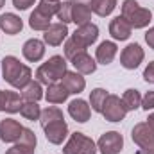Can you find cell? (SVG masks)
<instances>
[{
    "label": "cell",
    "instance_id": "cell-1",
    "mask_svg": "<svg viewBox=\"0 0 154 154\" xmlns=\"http://www.w3.org/2000/svg\"><path fill=\"white\" fill-rule=\"evenodd\" d=\"M39 124L45 131V138L54 145H61L63 140L68 136V125L65 122L63 111L56 106H48L41 111Z\"/></svg>",
    "mask_w": 154,
    "mask_h": 154
},
{
    "label": "cell",
    "instance_id": "cell-2",
    "mask_svg": "<svg viewBox=\"0 0 154 154\" xmlns=\"http://www.w3.org/2000/svg\"><path fill=\"white\" fill-rule=\"evenodd\" d=\"M2 75L5 79V82H9L13 88L23 90L32 81V70L27 65L20 63L18 57L5 56L2 59Z\"/></svg>",
    "mask_w": 154,
    "mask_h": 154
},
{
    "label": "cell",
    "instance_id": "cell-3",
    "mask_svg": "<svg viewBox=\"0 0 154 154\" xmlns=\"http://www.w3.org/2000/svg\"><path fill=\"white\" fill-rule=\"evenodd\" d=\"M66 59L63 56H52L47 63H43L36 70V79L41 84H54L57 81H61L66 74Z\"/></svg>",
    "mask_w": 154,
    "mask_h": 154
},
{
    "label": "cell",
    "instance_id": "cell-4",
    "mask_svg": "<svg viewBox=\"0 0 154 154\" xmlns=\"http://www.w3.org/2000/svg\"><path fill=\"white\" fill-rule=\"evenodd\" d=\"M122 18L133 29H143L151 23L152 13H151V9L142 7L136 0H124L122 2Z\"/></svg>",
    "mask_w": 154,
    "mask_h": 154
},
{
    "label": "cell",
    "instance_id": "cell-5",
    "mask_svg": "<svg viewBox=\"0 0 154 154\" xmlns=\"http://www.w3.org/2000/svg\"><path fill=\"white\" fill-rule=\"evenodd\" d=\"M65 154H97V143L82 133H72L63 147Z\"/></svg>",
    "mask_w": 154,
    "mask_h": 154
},
{
    "label": "cell",
    "instance_id": "cell-6",
    "mask_svg": "<svg viewBox=\"0 0 154 154\" xmlns=\"http://www.w3.org/2000/svg\"><path fill=\"white\" fill-rule=\"evenodd\" d=\"M131 138L145 154H154V129H151L147 122L136 124L133 127Z\"/></svg>",
    "mask_w": 154,
    "mask_h": 154
},
{
    "label": "cell",
    "instance_id": "cell-7",
    "mask_svg": "<svg viewBox=\"0 0 154 154\" xmlns=\"http://www.w3.org/2000/svg\"><path fill=\"white\" fill-rule=\"evenodd\" d=\"M108 122H120L127 115V108L124 106V100L118 95H108L100 111Z\"/></svg>",
    "mask_w": 154,
    "mask_h": 154
},
{
    "label": "cell",
    "instance_id": "cell-8",
    "mask_svg": "<svg viewBox=\"0 0 154 154\" xmlns=\"http://www.w3.org/2000/svg\"><path fill=\"white\" fill-rule=\"evenodd\" d=\"M97 149L100 151V154H120V151L124 149V138L118 131H108L99 138Z\"/></svg>",
    "mask_w": 154,
    "mask_h": 154
},
{
    "label": "cell",
    "instance_id": "cell-9",
    "mask_svg": "<svg viewBox=\"0 0 154 154\" xmlns=\"http://www.w3.org/2000/svg\"><path fill=\"white\" fill-rule=\"evenodd\" d=\"M145 54H143V48L138 45V43H129L122 54H120V65L125 68V70H134L140 66V63L143 61Z\"/></svg>",
    "mask_w": 154,
    "mask_h": 154
},
{
    "label": "cell",
    "instance_id": "cell-10",
    "mask_svg": "<svg viewBox=\"0 0 154 154\" xmlns=\"http://www.w3.org/2000/svg\"><path fill=\"white\" fill-rule=\"evenodd\" d=\"M36 142H38V140H36L34 131H31V129H25V127H23V133H22L20 140H18L11 149H7L5 154H34Z\"/></svg>",
    "mask_w": 154,
    "mask_h": 154
},
{
    "label": "cell",
    "instance_id": "cell-11",
    "mask_svg": "<svg viewBox=\"0 0 154 154\" xmlns=\"http://www.w3.org/2000/svg\"><path fill=\"white\" fill-rule=\"evenodd\" d=\"M23 133V127L20 125V122L13 120V118H5L0 122V140L5 143H14L20 140Z\"/></svg>",
    "mask_w": 154,
    "mask_h": 154
},
{
    "label": "cell",
    "instance_id": "cell-12",
    "mask_svg": "<svg viewBox=\"0 0 154 154\" xmlns=\"http://www.w3.org/2000/svg\"><path fill=\"white\" fill-rule=\"evenodd\" d=\"M66 38H68V27L65 23H61V22L59 23H52L43 34L45 43L50 45V47H59Z\"/></svg>",
    "mask_w": 154,
    "mask_h": 154
},
{
    "label": "cell",
    "instance_id": "cell-13",
    "mask_svg": "<svg viewBox=\"0 0 154 154\" xmlns=\"http://www.w3.org/2000/svg\"><path fill=\"white\" fill-rule=\"evenodd\" d=\"M22 52H23V57H25L27 61L38 63V61H41V57L45 56V43H43L41 39L31 38L23 43Z\"/></svg>",
    "mask_w": 154,
    "mask_h": 154
},
{
    "label": "cell",
    "instance_id": "cell-14",
    "mask_svg": "<svg viewBox=\"0 0 154 154\" xmlns=\"http://www.w3.org/2000/svg\"><path fill=\"white\" fill-rule=\"evenodd\" d=\"M72 38H75L77 41H81L84 47H90V45H93L97 38H99V27L95 25V23H84V25H81V27H77L75 32L72 34Z\"/></svg>",
    "mask_w": 154,
    "mask_h": 154
},
{
    "label": "cell",
    "instance_id": "cell-15",
    "mask_svg": "<svg viewBox=\"0 0 154 154\" xmlns=\"http://www.w3.org/2000/svg\"><path fill=\"white\" fill-rule=\"evenodd\" d=\"M68 113H70V116H72L75 122L84 124V122L90 120L91 108L88 106L86 100H82V99H75V100H72V102L68 104Z\"/></svg>",
    "mask_w": 154,
    "mask_h": 154
},
{
    "label": "cell",
    "instance_id": "cell-16",
    "mask_svg": "<svg viewBox=\"0 0 154 154\" xmlns=\"http://www.w3.org/2000/svg\"><path fill=\"white\" fill-rule=\"evenodd\" d=\"M0 29H2L5 34L14 36V34H18V32L23 29V22H22V18L16 16L14 13H5V14L0 16Z\"/></svg>",
    "mask_w": 154,
    "mask_h": 154
},
{
    "label": "cell",
    "instance_id": "cell-17",
    "mask_svg": "<svg viewBox=\"0 0 154 154\" xmlns=\"http://www.w3.org/2000/svg\"><path fill=\"white\" fill-rule=\"evenodd\" d=\"M72 65H74L75 72H79L81 75H88V74H93L97 70V63H95V59H91V56L88 52L77 54L72 59Z\"/></svg>",
    "mask_w": 154,
    "mask_h": 154
},
{
    "label": "cell",
    "instance_id": "cell-18",
    "mask_svg": "<svg viewBox=\"0 0 154 154\" xmlns=\"http://www.w3.org/2000/svg\"><path fill=\"white\" fill-rule=\"evenodd\" d=\"M116 52H118V47H116L115 41H102L97 47L95 57H97V61L100 65H111L116 56Z\"/></svg>",
    "mask_w": 154,
    "mask_h": 154
},
{
    "label": "cell",
    "instance_id": "cell-19",
    "mask_svg": "<svg viewBox=\"0 0 154 154\" xmlns=\"http://www.w3.org/2000/svg\"><path fill=\"white\" fill-rule=\"evenodd\" d=\"M131 31H133V27L122 16L113 18L111 23H109V34H111L113 39H118V41H125V39L131 36Z\"/></svg>",
    "mask_w": 154,
    "mask_h": 154
},
{
    "label": "cell",
    "instance_id": "cell-20",
    "mask_svg": "<svg viewBox=\"0 0 154 154\" xmlns=\"http://www.w3.org/2000/svg\"><path fill=\"white\" fill-rule=\"evenodd\" d=\"M70 91L65 88L63 82H54V84H48L47 86V93H45V99L47 102L50 104H63L66 99H68Z\"/></svg>",
    "mask_w": 154,
    "mask_h": 154
},
{
    "label": "cell",
    "instance_id": "cell-21",
    "mask_svg": "<svg viewBox=\"0 0 154 154\" xmlns=\"http://www.w3.org/2000/svg\"><path fill=\"white\" fill-rule=\"evenodd\" d=\"M72 22L77 23V27L91 22V9L86 4H79L72 0Z\"/></svg>",
    "mask_w": 154,
    "mask_h": 154
},
{
    "label": "cell",
    "instance_id": "cell-22",
    "mask_svg": "<svg viewBox=\"0 0 154 154\" xmlns=\"http://www.w3.org/2000/svg\"><path fill=\"white\" fill-rule=\"evenodd\" d=\"M61 81H63L65 88H66L70 93H75V95L81 93V91L86 88V81H84V77L81 75L79 72H66Z\"/></svg>",
    "mask_w": 154,
    "mask_h": 154
},
{
    "label": "cell",
    "instance_id": "cell-23",
    "mask_svg": "<svg viewBox=\"0 0 154 154\" xmlns=\"http://www.w3.org/2000/svg\"><path fill=\"white\" fill-rule=\"evenodd\" d=\"M50 20H52V16H48V14H45L43 11H39L38 7L31 13V16H29V25H31V29H34V31H47L52 23H50Z\"/></svg>",
    "mask_w": 154,
    "mask_h": 154
},
{
    "label": "cell",
    "instance_id": "cell-24",
    "mask_svg": "<svg viewBox=\"0 0 154 154\" xmlns=\"http://www.w3.org/2000/svg\"><path fill=\"white\" fill-rule=\"evenodd\" d=\"M116 7V0H91L90 9L91 13H95L97 16H109Z\"/></svg>",
    "mask_w": 154,
    "mask_h": 154
},
{
    "label": "cell",
    "instance_id": "cell-25",
    "mask_svg": "<svg viewBox=\"0 0 154 154\" xmlns=\"http://www.w3.org/2000/svg\"><path fill=\"white\" fill-rule=\"evenodd\" d=\"M41 97H43V90H41V82L38 81H31L22 90V99L27 102H38Z\"/></svg>",
    "mask_w": 154,
    "mask_h": 154
},
{
    "label": "cell",
    "instance_id": "cell-26",
    "mask_svg": "<svg viewBox=\"0 0 154 154\" xmlns=\"http://www.w3.org/2000/svg\"><path fill=\"white\" fill-rule=\"evenodd\" d=\"M122 100H124V106L127 108V111H134V109L142 108V95L138 90H133V88L125 90Z\"/></svg>",
    "mask_w": 154,
    "mask_h": 154
},
{
    "label": "cell",
    "instance_id": "cell-27",
    "mask_svg": "<svg viewBox=\"0 0 154 154\" xmlns=\"http://www.w3.org/2000/svg\"><path fill=\"white\" fill-rule=\"evenodd\" d=\"M109 93L104 90V88H95L91 93H90V108L97 113L102 111V106H104V100Z\"/></svg>",
    "mask_w": 154,
    "mask_h": 154
},
{
    "label": "cell",
    "instance_id": "cell-28",
    "mask_svg": "<svg viewBox=\"0 0 154 154\" xmlns=\"http://www.w3.org/2000/svg\"><path fill=\"white\" fill-rule=\"evenodd\" d=\"M86 48L88 47H84L81 41H77L75 38H70L66 39V43H65V56H66V59H74L77 54H81V52H86Z\"/></svg>",
    "mask_w": 154,
    "mask_h": 154
},
{
    "label": "cell",
    "instance_id": "cell-29",
    "mask_svg": "<svg viewBox=\"0 0 154 154\" xmlns=\"http://www.w3.org/2000/svg\"><path fill=\"white\" fill-rule=\"evenodd\" d=\"M20 113L23 118H27V120H39V116H41V109H39L38 102H23L22 104V108H20Z\"/></svg>",
    "mask_w": 154,
    "mask_h": 154
},
{
    "label": "cell",
    "instance_id": "cell-30",
    "mask_svg": "<svg viewBox=\"0 0 154 154\" xmlns=\"http://www.w3.org/2000/svg\"><path fill=\"white\" fill-rule=\"evenodd\" d=\"M59 20H61V23H70L72 22V0L70 2H61V5H59V11H57V14H56Z\"/></svg>",
    "mask_w": 154,
    "mask_h": 154
},
{
    "label": "cell",
    "instance_id": "cell-31",
    "mask_svg": "<svg viewBox=\"0 0 154 154\" xmlns=\"http://www.w3.org/2000/svg\"><path fill=\"white\" fill-rule=\"evenodd\" d=\"M142 108L145 111L154 109V91H147L143 97H142Z\"/></svg>",
    "mask_w": 154,
    "mask_h": 154
},
{
    "label": "cell",
    "instance_id": "cell-32",
    "mask_svg": "<svg viewBox=\"0 0 154 154\" xmlns=\"http://www.w3.org/2000/svg\"><path fill=\"white\" fill-rule=\"evenodd\" d=\"M34 2H36V0H13V5H14L18 11H25V9H29L31 5H34Z\"/></svg>",
    "mask_w": 154,
    "mask_h": 154
},
{
    "label": "cell",
    "instance_id": "cell-33",
    "mask_svg": "<svg viewBox=\"0 0 154 154\" xmlns=\"http://www.w3.org/2000/svg\"><path fill=\"white\" fill-rule=\"evenodd\" d=\"M143 79H145L147 82H152L154 84V61L152 63H149L147 68L143 70Z\"/></svg>",
    "mask_w": 154,
    "mask_h": 154
},
{
    "label": "cell",
    "instance_id": "cell-34",
    "mask_svg": "<svg viewBox=\"0 0 154 154\" xmlns=\"http://www.w3.org/2000/svg\"><path fill=\"white\" fill-rule=\"evenodd\" d=\"M145 41H147V45H149L151 48H154V27L145 32Z\"/></svg>",
    "mask_w": 154,
    "mask_h": 154
},
{
    "label": "cell",
    "instance_id": "cell-35",
    "mask_svg": "<svg viewBox=\"0 0 154 154\" xmlns=\"http://www.w3.org/2000/svg\"><path fill=\"white\" fill-rule=\"evenodd\" d=\"M5 93L4 90H0V111H5Z\"/></svg>",
    "mask_w": 154,
    "mask_h": 154
},
{
    "label": "cell",
    "instance_id": "cell-36",
    "mask_svg": "<svg viewBox=\"0 0 154 154\" xmlns=\"http://www.w3.org/2000/svg\"><path fill=\"white\" fill-rule=\"evenodd\" d=\"M147 124L151 125V129H154V113H151V115H149V118H147Z\"/></svg>",
    "mask_w": 154,
    "mask_h": 154
},
{
    "label": "cell",
    "instance_id": "cell-37",
    "mask_svg": "<svg viewBox=\"0 0 154 154\" xmlns=\"http://www.w3.org/2000/svg\"><path fill=\"white\" fill-rule=\"evenodd\" d=\"M74 2H79V4H86V5H90V4H91V0H74Z\"/></svg>",
    "mask_w": 154,
    "mask_h": 154
},
{
    "label": "cell",
    "instance_id": "cell-38",
    "mask_svg": "<svg viewBox=\"0 0 154 154\" xmlns=\"http://www.w3.org/2000/svg\"><path fill=\"white\" fill-rule=\"evenodd\" d=\"M4 4H5V0H0V9L4 7Z\"/></svg>",
    "mask_w": 154,
    "mask_h": 154
},
{
    "label": "cell",
    "instance_id": "cell-39",
    "mask_svg": "<svg viewBox=\"0 0 154 154\" xmlns=\"http://www.w3.org/2000/svg\"><path fill=\"white\" fill-rule=\"evenodd\" d=\"M50 2H59V0H50Z\"/></svg>",
    "mask_w": 154,
    "mask_h": 154
}]
</instances>
